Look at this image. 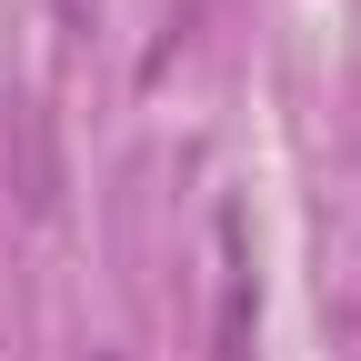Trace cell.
I'll use <instances>...</instances> for the list:
<instances>
[{
    "label": "cell",
    "mask_w": 361,
    "mask_h": 361,
    "mask_svg": "<svg viewBox=\"0 0 361 361\" xmlns=\"http://www.w3.org/2000/svg\"><path fill=\"white\" fill-rule=\"evenodd\" d=\"M20 180H30V211H61V151H51V121L40 111H20Z\"/></svg>",
    "instance_id": "1"
},
{
    "label": "cell",
    "mask_w": 361,
    "mask_h": 361,
    "mask_svg": "<svg viewBox=\"0 0 361 361\" xmlns=\"http://www.w3.org/2000/svg\"><path fill=\"white\" fill-rule=\"evenodd\" d=\"M211 361H251V281L221 291V351H211Z\"/></svg>",
    "instance_id": "2"
},
{
    "label": "cell",
    "mask_w": 361,
    "mask_h": 361,
    "mask_svg": "<svg viewBox=\"0 0 361 361\" xmlns=\"http://www.w3.org/2000/svg\"><path fill=\"white\" fill-rule=\"evenodd\" d=\"M61 11H71V20H80V11H90V0H61Z\"/></svg>",
    "instance_id": "3"
},
{
    "label": "cell",
    "mask_w": 361,
    "mask_h": 361,
    "mask_svg": "<svg viewBox=\"0 0 361 361\" xmlns=\"http://www.w3.org/2000/svg\"><path fill=\"white\" fill-rule=\"evenodd\" d=\"M90 361H111V351H90Z\"/></svg>",
    "instance_id": "4"
}]
</instances>
